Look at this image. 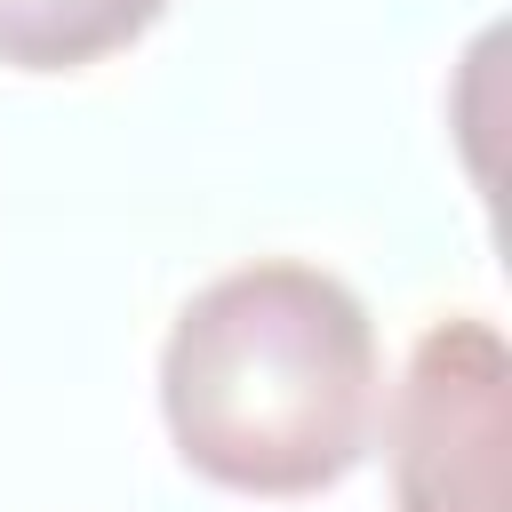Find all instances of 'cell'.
Instances as JSON below:
<instances>
[{"label": "cell", "instance_id": "6da1fadb", "mask_svg": "<svg viewBox=\"0 0 512 512\" xmlns=\"http://www.w3.org/2000/svg\"><path fill=\"white\" fill-rule=\"evenodd\" d=\"M160 416L216 488L320 496L376 432V320L320 264H232L160 344Z\"/></svg>", "mask_w": 512, "mask_h": 512}, {"label": "cell", "instance_id": "3957f363", "mask_svg": "<svg viewBox=\"0 0 512 512\" xmlns=\"http://www.w3.org/2000/svg\"><path fill=\"white\" fill-rule=\"evenodd\" d=\"M168 0H0V64L80 72L160 24Z\"/></svg>", "mask_w": 512, "mask_h": 512}, {"label": "cell", "instance_id": "7a4b0ae2", "mask_svg": "<svg viewBox=\"0 0 512 512\" xmlns=\"http://www.w3.org/2000/svg\"><path fill=\"white\" fill-rule=\"evenodd\" d=\"M512 352L496 320H432L392 392V496L400 512H504Z\"/></svg>", "mask_w": 512, "mask_h": 512}]
</instances>
